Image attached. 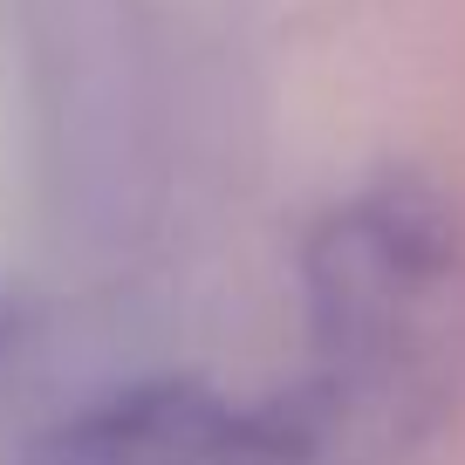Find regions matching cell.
<instances>
[{"label":"cell","instance_id":"obj_1","mask_svg":"<svg viewBox=\"0 0 465 465\" xmlns=\"http://www.w3.org/2000/svg\"><path fill=\"white\" fill-rule=\"evenodd\" d=\"M308 302H315V383L308 404L342 431H391L397 418L431 411L465 315V232L404 178L356 192L322 219L308 247Z\"/></svg>","mask_w":465,"mask_h":465},{"label":"cell","instance_id":"obj_2","mask_svg":"<svg viewBox=\"0 0 465 465\" xmlns=\"http://www.w3.org/2000/svg\"><path fill=\"white\" fill-rule=\"evenodd\" d=\"M28 465H335V438L302 391L247 404L192 377H151L62 411Z\"/></svg>","mask_w":465,"mask_h":465},{"label":"cell","instance_id":"obj_3","mask_svg":"<svg viewBox=\"0 0 465 465\" xmlns=\"http://www.w3.org/2000/svg\"><path fill=\"white\" fill-rule=\"evenodd\" d=\"M15 335H21V302H15L7 288H0V349L15 342Z\"/></svg>","mask_w":465,"mask_h":465}]
</instances>
